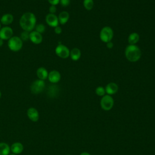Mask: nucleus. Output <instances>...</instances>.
I'll list each match as a JSON object with an SVG mask.
<instances>
[{
    "mask_svg": "<svg viewBox=\"0 0 155 155\" xmlns=\"http://www.w3.org/2000/svg\"><path fill=\"white\" fill-rule=\"evenodd\" d=\"M36 18L31 12H25L21 17L19 25L24 31H31L36 26Z\"/></svg>",
    "mask_w": 155,
    "mask_h": 155,
    "instance_id": "1",
    "label": "nucleus"
},
{
    "mask_svg": "<svg viewBox=\"0 0 155 155\" xmlns=\"http://www.w3.org/2000/svg\"><path fill=\"white\" fill-rule=\"evenodd\" d=\"M125 55L128 61L135 62L139 61L141 57L140 49L136 45H128L125 48Z\"/></svg>",
    "mask_w": 155,
    "mask_h": 155,
    "instance_id": "2",
    "label": "nucleus"
},
{
    "mask_svg": "<svg viewBox=\"0 0 155 155\" xmlns=\"http://www.w3.org/2000/svg\"><path fill=\"white\" fill-rule=\"evenodd\" d=\"M23 45V41L22 39L16 36H12L8 41V47L13 51H19Z\"/></svg>",
    "mask_w": 155,
    "mask_h": 155,
    "instance_id": "3",
    "label": "nucleus"
},
{
    "mask_svg": "<svg viewBox=\"0 0 155 155\" xmlns=\"http://www.w3.org/2000/svg\"><path fill=\"white\" fill-rule=\"evenodd\" d=\"M114 33L112 28L108 26H105L103 27L99 34V37L101 40L105 43L111 41L113 38Z\"/></svg>",
    "mask_w": 155,
    "mask_h": 155,
    "instance_id": "4",
    "label": "nucleus"
},
{
    "mask_svg": "<svg viewBox=\"0 0 155 155\" xmlns=\"http://www.w3.org/2000/svg\"><path fill=\"white\" fill-rule=\"evenodd\" d=\"M101 108L105 111L110 110L114 105L113 98L108 94H105L102 97L100 102Z\"/></svg>",
    "mask_w": 155,
    "mask_h": 155,
    "instance_id": "5",
    "label": "nucleus"
},
{
    "mask_svg": "<svg viewBox=\"0 0 155 155\" xmlns=\"http://www.w3.org/2000/svg\"><path fill=\"white\" fill-rule=\"evenodd\" d=\"M45 88V82L43 80L37 79L33 82L30 86V90L33 94H39L41 93Z\"/></svg>",
    "mask_w": 155,
    "mask_h": 155,
    "instance_id": "6",
    "label": "nucleus"
},
{
    "mask_svg": "<svg viewBox=\"0 0 155 155\" xmlns=\"http://www.w3.org/2000/svg\"><path fill=\"white\" fill-rule=\"evenodd\" d=\"M55 53L59 58L65 59L70 56V51L65 45L63 44H58L55 48Z\"/></svg>",
    "mask_w": 155,
    "mask_h": 155,
    "instance_id": "7",
    "label": "nucleus"
},
{
    "mask_svg": "<svg viewBox=\"0 0 155 155\" xmlns=\"http://www.w3.org/2000/svg\"><path fill=\"white\" fill-rule=\"evenodd\" d=\"M13 31L10 27H4L0 29V38L2 40H7L13 36Z\"/></svg>",
    "mask_w": 155,
    "mask_h": 155,
    "instance_id": "8",
    "label": "nucleus"
},
{
    "mask_svg": "<svg viewBox=\"0 0 155 155\" xmlns=\"http://www.w3.org/2000/svg\"><path fill=\"white\" fill-rule=\"evenodd\" d=\"M45 21L47 24L52 27H56L58 26L59 21L58 18L54 14L49 13L45 17Z\"/></svg>",
    "mask_w": 155,
    "mask_h": 155,
    "instance_id": "9",
    "label": "nucleus"
},
{
    "mask_svg": "<svg viewBox=\"0 0 155 155\" xmlns=\"http://www.w3.org/2000/svg\"><path fill=\"white\" fill-rule=\"evenodd\" d=\"M30 40L35 44H39L42 41V34L36 31H31L30 32Z\"/></svg>",
    "mask_w": 155,
    "mask_h": 155,
    "instance_id": "10",
    "label": "nucleus"
},
{
    "mask_svg": "<svg viewBox=\"0 0 155 155\" xmlns=\"http://www.w3.org/2000/svg\"><path fill=\"white\" fill-rule=\"evenodd\" d=\"M105 90L106 93L107 94L111 96V95L114 94L117 92V91L119 90V87H118V85L116 83L110 82L106 85Z\"/></svg>",
    "mask_w": 155,
    "mask_h": 155,
    "instance_id": "11",
    "label": "nucleus"
},
{
    "mask_svg": "<svg viewBox=\"0 0 155 155\" xmlns=\"http://www.w3.org/2000/svg\"><path fill=\"white\" fill-rule=\"evenodd\" d=\"M49 81L51 83L55 84L58 82L61 79V74L57 70H52L51 71L48 75L47 78Z\"/></svg>",
    "mask_w": 155,
    "mask_h": 155,
    "instance_id": "12",
    "label": "nucleus"
},
{
    "mask_svg": "<svg viewBox=\"0 0 155 155\" xmlns=\"http://www.w3.org/2000/svg\"><path fill=\"white\" fill-rule=\"evenodd\" d=\"M27 116L33 122H36L39 119V113L38 110L33 108L31 107L27 110Z\"/></svg>",
    "mask_w": 155,
    "mask_h": 155,
    "instance_id": "13",
    "label": "nucleus"
},
{
    "mask_svg": "<svg viewBox=\"0 0 155 155\" xmlns=\"http://www.w3.org/2000/svg\"><path fill=\"white\" fill-rule=\"evenodd\" d=\"M23 150H24L23 145L20 142H15L13 143L10 148V150H12V151L15 154H20L22 152Z\"/></svg>",
    "mask_w": 155,
    "mask_h": 155,
    "instance_id": "14",
    "label": "nucleus"
},
{
    "mask_svg": "<svg viewBox=\"0 0 155 155\" xmlns=\"http://www.w3.org/2000/svg\"><path fill=\"white\" fill-rule=\"evenodd\" d=\"M70 15L69 13L66 11H62L61 12L58 16V21L59 23H60L62 25H64L67 22V21L69 19Z\"/></svg>",
    "mask_w": 155,
    "mask_h": 155,
    "instance_id": "15",
    "label": "nucleus"
},
{
    "mask_svg": "<svg viewBox=\"0 0 155 155\" xmlns=\"http://www.w3.org/2000/svg\"><path fill=\"white\" fill-rule=\"evenodd\" d=\"M36 74H37V76L38 77L39 79L44 81L48 78V73L47 70H46V68H45L44 67H40V68H38V70L36 71Z\"/></svg>",
    "mask_w": 155,
    "mask_h": 155,
    "instance_id": "16",
    "label": "nucleus"
},
{
    "mask_svg": "<svg viewBox=\"0 0 155 155\" xmlns=\"http://www.w3.org/2000/svg\"><path fill=\"white\" fill-rule=\"evenodd\" d=\"M13 21V16L12 14L7 13L1 18V22L4 25H9Z\"/></svg>",
    "mask_w": 155,
    "mask_h": 155,
    "instance_id": "17",
    "label": "nucleus"
},
{
    "mask_svg": "<svg viewBox=\"0 0 155 155\" xmlns=\"http://www.w3.org/2000/svg\"><path fill=\"white\" fill-rule=\"evenodd\" d=\"M139 41V35L137 33L133 32L131 33L128 38V42L130 45H136Z\"/></svg>",
    "mask_w": 155,
    "mask_h": 155,
    "instance_id": "18",
    "label": "nucleus"
},
{
    "mask_svg": "<svg viewBox=\"0 0 155 155\" xmlns=\"http://www.w3.org/2000/svg\"><path fill=\"white\" fill-rule=\"evenodd\" d=\"M70 58L73 61H78L79 59L81 56V50L78 48H73L70 53Z\"/></svg>",
    "mask_w": 155,
    "mask_h": 155,
    "instance_id": "19",
    "label": "nucleus"
},
{
    "mask_svg": "<svg viewBox=\"0 0 155 155\" xmlns=\"http://www.w3.org/2000/svg\"><path fill=\"white\" fill-rule=\"evenodd\" d=\"M10 148L9 145L4 142L0 143V155H9Z\"/></svg>",
    "mask_w": 155,
    "mask_h": 155,
    "instance_id": "20",
    "label": "nucleus"
},
{
    "mask_svg": "<svg viewBox=\"0 0 155 155\" xmlns=\"http://www.w3.org/2000/svg\"><path fill=\"white\" fill-rule=\"evenodd\" d=\"M83 5L87 10H90L93 8L94 1L93 0H84Z\"/></svg>",
    "mask_w": 155,
    "mask_h": 155,
    "instance_id": "21",
    "label": "nucleus"
},
{
    "mask_svg": "<svg viewBox=\"0 0 155 155\" xmlns=\"http://www.w3.org/2000/svg\"><path fill=\"white\" fill-rule=\"evenodd\" d=\"M95 93L96 94L99 96H104L106 92H105V88L102 87V86H99L97 87L96 90H95Z\"/></svg>",
    "mask_w": 155,
    "mask_h": 155,
    "instance_id": "22",
    "label": "nucleus"
},
{
    "mask_svg": "<svg viewBox=\"0 0 155 155\" xmlns=\"http://www.w3.org/2000/svg\"><path fill=\"white\" fill-rule=\"evenodd\" d=\"M35 31L42 34L43 33L45 30V27L42 24H39L35 26Z\"/></svg>",
    "mask_w": 155,
    "mask_h": 155,
    "instance_id": "23",
    "label": "nucleus"
},
{
    "mask_svg": "<svg viewBox=\"0 0 155 155\" xmlns=\"http://www.w3.org/2000/svg\"><path fill=\"white\" fill-rule=\"evenodd\" d=\"M22 41H27L30 39V32L27 31H23L21 34L20 38Z\"/></svg>",
    "mask_w": 155,
    "mask_h": 155,
    "instance_id": "24",
    "label": "nucleus"
},
{
    "mask_svg": "<svg viewBox=\"0 0 155 155\" xmlns=\"http://www.w3.org/2000/svg\"><path fill=\"white\" fill-rule=\"evenodd\" d=\"M59 3L63 7L68 6L70 3V0H60Z\"/></svg>",
    "mask_w": 155,
    "mask_h": 155,
    "instance_id": "25",
    "label": "nucleus"
},
{
    "mask_svg": "<svg viewBox=\"0 0 155 155\" xmlns=\"http://www.w3.org/2000/svg\"><path fill=\"white\" fill-rule=\"evenodd\" d=\"M56 7L55 5H51V6L49 7V12H50V13H51V14H54L56 12Z\"/></svg>",
    "mask_w": 155,
    "mask_h": 155,
    "instance_id": "26",
    "label": "nucleus"
},
{
    "mask_svg": "<svg viewBox=\"0 0 155 155\" xmlns=\"http://www.w3.org/2000/svg\"><path fill=\"white\" fill-rule=\"evenodd\" d=\"M48 2L52 5H56L59 3L60 0H47Z\"/></svg>",
    "mask_w": 155,
    "mask_h": 155,
    "instance_id": "27",
    "label": "nucleus"
},
{
    "mask_svg": "<svg viewBox=\"0 0 155 155\" xmlns=\"http://www.w3.org/2000/svg\"><path fill=\"white\" fill-rule=\"evenodd\" d=\"M54 32L56 33V34H61V32H62V28L59 27V26H57L56 27H54Z\"/></svg>",
    "mask_w": 155,
    "mask_h": 155,
    "instance_id": "28",
    "label": "nucleus"
},
{
    "mask_svg": "<svg viewBox=\"0 0 155 155\" xmlns=\"http://www.w3.org/2000/svg\"><path fill=\"white\" fill-rule=\"evenodd\" d=\"M113 46H114L113 43L111 41H110L107 43V47L108 48H112L113 47Z\"/></svg>",
    "mask_w": 155,
    "mask_h": 155,
    "instance_id": "29",
    "label": "nucleus"
},
{
    "mask_svg": "<svg viewBox=\"0 0 155 155\" xmlns=\"http://www.w3.org/2000/svg\"><path fill=\"white\" fill-rule=\"evenodd\" d=\"M80 155H91V154L87 152H82V153H81Z\"/></svg>",
    "mask_w": 155,
    "mask_h": 155,
    "instance_id": "30",
    "label": "nucleus"
},
{
    "mask_svg": "<svg viewBox=\"0 0 155 155\" xmlns=\"http://www.w3.org/2000/svg\"><path fill=\"white\" fill-rule=\"evenodd\" d=\"M3 44H4V42H3V40L2 39H1L0 38V47H2V45H3Z\"/></svg>",
    "mask_w": 155,
    "mask_h": 155,
    "instance_id": "31",
    "label": "nucleus"
},
{
    "mask_svg": "<svg viewBox=\"0 0 155 155\" xmlns=\"http://www.w3.org/2000/svg\"><path fill=\"white\" fill-rule=\"evenodd\" d=\"M10 155H16L15 154H10Z\"/></svg>",
    "mask_w": 155,
    "mask_h": 155,
    "instance_id": "32",
    "label": "nucleus"
},
{
    "mask_svg": "<svg viewBox=\"0 0 155 155\" xmlns=\"http://www.w3.org/2000/svg\"><path fill=\"white\" fill-rule=\"evenodd\" d=\"M1 91H0V97H1Z\"/></svg>",
    "mask_w": 155,
    "mask_h": 155,
    "instance_id": "33",
    "label": "nucleus"
},
{
    "mask_svg": "<svg viewBox=\"0 0 155 155\" xmlns=\"http://www.w3.org/2000/svg\"><path fill=\"white\" fill-rule=\"evenodd\" d=\"M1 28V23H0V29Z\"/></svg>",
    "mask_w": 155,
    "mask_h": 155,
    "instance_id": "34",
    "label": "nucleus"
},
{
    "mask_svg": "<svg viewBox=\"0 0 155 155\" xmlns=\"http://www.w3.org/2000/svg\"><path fill=\"white\" fill-rule=\"evenodd\" d=\"M67 155H71V154H67Z\"/></svg>",
    "mask_w": 155,
    "mask_h": 155,
    "instance_id": "35",
    "label": "nucleus"
}]
</instances>
